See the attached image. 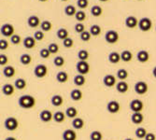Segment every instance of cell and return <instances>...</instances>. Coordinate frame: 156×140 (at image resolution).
I'll list each match as a JSON object with an SVG mask.
<instances>
[{
  "instance_id": "obj_1",
  "label": "cell",
  "mask_w": 156,
  "mask_h": 140,
  "mask_svg": "<svg viewBox=\"0 0 156 140\" xmlns=\"http://www.w3.org/2000/svg\"><path fill=\"white\" fill-rule=\"evenodd\" d=\"M18 104L22 108H25V109H29L35 107L36 105V99L35 97L29 94H24L22 95L19 100H18Z\"/></svg>"
},
{
  "instance_id": "obj_2",
  "label": "cell",
  "mask_w": 156,
  "mask_h": 140,
  "mask_svg": "<svg viewBox=\"0 0 156 140\" xmlns=\"http://www.w3.org/2000/svg\"><path fill=\"white\" fill-rule=\"evenodd\" d=\"M4 126L9 131H15L19 127V121L16 118L9 117V118L6 119L5 122H4Z\"/></svg>"
},
{
  "instance_id": "obj_3",
  "label": "cell",
  "mask_w": 156,
  "mask_h": 140,
  "mask_svg": "<svg viewBox=\"0 0 156 140\" xmlns=\"http://www.w3.org/2000/svg\"><path fill=\"white\" fill-rule=\"evenodd\" d=\"M152 23L150 18H142L138 21V28L143 32H148L151 29Z\"/></svg>"
},
{
  "instance_id": "obj_4",
  "label": "cell",
  "mask_w": 156,
  "mask_h": 140,
  "mask_svg": "<svg viewBox=\"0 0 156 140\" xmlns=\"http://www.w3.org/2000/svg\"><path fill=\"white\" fill-rule=\"evenodd\" d=\"M76 68L80 75H86L90 71V65L86 61H79L76 65Z\"/></svg>"
},
{
  "instance_id": "obj_5",
  "label": "cell",
  "mask_w": 156,
  "mask_h": 140,
  "mask_svg": "<svg viewBox=\"0 0 156 140\" xmlns=\"http://www.w3.org/2000/svg\"><path fill=\"white\" fill-rule=\"evenodd\" d=\"M34 74L37 78L42 79L47 76L48 74V67L45 65H37L34 69Z\"/></svg>"
},
{
  "instance_id": "obj_6",
  "label": "cell",
  "mask_w": 156,
  "mask_h": 140,
  "mask_svg": "<svg viewBox=\"0 0 156 140\" xmlns=\"http://www.w3.org/2000/svg\"><path fill=\"white\" fill-rule=\"evenodd\" d=\"M105 39L108 43L109 44H114L119 40V34L114 30H109L105 35Z\"/></svg>"
},
{
  "instance_id": "obj_7",
  "label": "cell",
  "mask_w": 156,
  "mask_h": 140,
  "mask_svg": "<svg viewBox=\"0 0 156 140\" xmlns=\"http://www.w3.org/2000/svg\"><path fill=\"white\" fill-rule=\"evenodd\" d=\"M1 35L6 37H11L14 35V27L10 23H4L1 26Z\"/></svg>"
},
{
  "instance_id": "obj_8",
  "label": "cell",
  "mask_w": 156,
  "mask_h": 140,
  "mask_svg": "<svg viewBox=\"0 0 156 140\" xmlns=\"http://www.w3.org/2000/svg\"><path fill=\"white\" fill-rule=\"evenodd\" d=\"M135 92L137 94H145L148 92V84L145 81H137L135 85Z\"/></svg>"
},
{
  "instance_id": "obj_9",
  "label": "cell",
  "mask_w": 156,
  "mask_h": 140,
  "mask_svg": "<svg viewBox=\"0 0 156 140\" xmlns=\"http://www.w3.org/2000/svg\"><path fill=\"white\" fill-rule=\"evenodd\" d=\"M144 107V104L142 101H140L138 99H134L130 103V109L134 112H140Z\"/></svg>"
},
{
  "instance_id": "obj_10",
  "label": "cell",
  "mask_w": 156,
  "mask_h": 140,
  "mask_svg": "<svg viewBox=\"0 0 156 140\" xmlns=\"http://www.w3.org/2000/svg\"><path fill=\"white\" fill-rule=\"evenodd\" d=\"M121 107H120V104L117 102V101H114V100H112V101H109L107 105V109L108 111L109 112V113H112V114H114V113H117V112H119Z\"/></svg>"
},
{
  "instance_id": "obj_11",
  "label": "cell",
  "mask_w": 156,
  "mask_h": 140,
  "mask_svg": "<svg viewBox=\"0 0 156 140\" xmlns=\"http://www.w3.org/2000/svg\"><path fill=\"white\" fill-rule=\"evenodd\" d=\"M39 119L43 122H49V121H51L53 119V114L51 113L50 110L44 109V110H42L40 112Z\"/></svg>"
},
{
  "instance_id": "obj_12",
  "label": "cell",
  "mask_w": 156,
  "mask_h": 140,
  "mask_svg": "<svg viewBox=\"0 0 156 140\" xmlns=\"http://www.w3.org/2000/svg\"><path fill=\"white\" fill-rule=\"evenodd\" d=\"M103 83L107 87H113L116 84V78L113 75H106L103 79Z\"/></svg>"
},
{
  "instance_id": "obj_13",
  "label": "cell",
  "mask_w": 156,
  "mask_h": 140,
  "mask_svg": "<svg viewBox=\"0 0 156 140\" xmlns=\"http://www.w3.org/2000/svg\"><path fill=\"white\" fill-rule=\"evenodd\" d=\"M125 25L130 29H133V28L138 25V21L135 16H128L125 19Z\"/></svg>"
},
{
  "instance_id": "obj_14",
  "label": "cell",
  "mask_w": 156,
  "mask_h": 140,
  "mask_svg": "<svg viewBox=\"0 0 156 140\" xmlns=\"http://www.w3.org/2000/svg\"><path fill=\"white\" fill-rule=\"evenodd\" d=\"M136 58L140 63H146L150 59V54L147 51H139L136 54Z\"/></svg>"
},
{
  "instance_id": "obj_15",
  "label": "cell",
  "mask_w": 156,
  "mask_h": 140,
  "mask_svg": "<svg viewBox=\"0 0 156 140\" xmlns=\"http://www.w3.org/2000/svg\"><path fill=\"white\" fill-rule=\"evenodd\" d=\"M36 39L35 37H27L23 39V46L28 49V50H30V49H33L35 46H36Z\"/></svg>"
},
{
  "instance_id": "obj_16",
  "label": "cell",
  "mask_w": 156,
  "mask_h": 140,
  "mask_svg": "<svg viewBox=\"0 0 156 140\" xmlns=\"http://www.w3.org/2000/svg\"><path fill=\"white\" fill-rule=\"evenodd\" d=\"M131 121L134 124H140L144 121V116L141 112H135L131 116Z\"/></svg>"
},
{
  "instance_id": "obj_17",
  "label": "cell",
  "mask_w": 156,
  "mask_h": 140,
  "mask_svg": "<svg viewBox=\"0 0 156 140\" xmlns=\"http://www.w3.org/2000/svg\"><path fill=\"white\" fill-rule=\"evenodd\" d=\"M63 139L64 140H76L77 139V134L75 131L67 129L63 133Z\"/></svg>"
},
{
  "instance_id": "obj_18",
  "label": "cell",
  "mask_w": 156,
  "mask_h": 140,
  "mask_svg": "<svg viewBox=\"0 0 156 140\" xmlns=\"http://www.w3.org/2000/svg\"><path fill=\"white\" fill-rule=\"evenodd\" d=\"M27 24L29 25L31 28H36L38 25H40V20L37 16L32 15L27 19Z\"/></svg>"
},
{
  "instance_id": "obj_19",
  "label": "cell",
  "mask_w": 156,
  "mask_h": 140,
  "mask_svg": "<svg viewBox=\"0 0 156 140\" xmlns=\"http://www.w3.org/2000/svg\"><path fill=\"white\" fill-rule=\"evenodd\" d=\"M129 89V85L128 83L123 81H120L116 84V90L120 93H125Z\"/></svg>"
},
{
  "instance_id": "obj_20",
  "label": "cell",
  "mask_w": 156,
  "mask_h": 140,
  "mask_svg": "<svg viewBox=\"0 0 156 140\" xmlns=\"http://www.w3.org/2000/svg\"><path fill=\"white\" fill-rule=\"evenodd\" d=\"M121 60V54L116 51H112L108 54V61L111 64H118Z\"/></svg>"
},
{
  "instance_id": "obj_21",
  "label": "cell",
  "mask_w": 156,
  "mask_h": 140,
  "mask_svg": "<svg viewBox=\"0 0 156 140\" xmlns=\"http://www.w3.org/2000/svg\"><path fill=\"white\" fill-rule=\"evenodd\" d=\"M51 102L54 107H61L64 103V99L60 94H55L51 97Z\"/></svg>"
},
{
  "instance_id": "obj_22",
  "label": "cell",
  "mask_w": 156,
  "mask_h": 140,
  "mask_svg": "<svg viewBox=\"0 0 156 140\" xmlns=\"http://www.w3.org/2000/svg\"><path fill=\"white\" fill-rule=\"evenodd\" d=\"M66 115L67 118L75 119V118H77V115H78V109L74 107H69L66 110Z\"/></svg>"
},
{
  "instance_id": "obj_23",
  "label": "cell",
  "mask_w": 156,
  "mask_h": 140,
  "mask_svg": "<svg viewBox=\"0 0 156 140\" xmlns=\"http://www.w3.org/2000/svg\"><path fill=\"white\" fill-rule=\"evenodd\" d=\"M84 121L81 119V118H75L72 121V126H73V128L74 129H77V130H80L84 127Z\"/></svg>"
},
{
  "instance_id": "obj_24",
  "label": "cell",
  "mask_w": 156,
  "mask_h": 140,
  "mask_svg": "<svg viewBox=\"0 0 156 140\" xmlns=\"http://www.w3.org/2000/svg\"><path fill=\"white\" fill-rule=\"evenodd\" d=\"M3 75L6 78H12L14 75H15V68L11 65H8L6 67H4L3 69Z\"/></svg>"
},
{
  "instance_id": "obj_25",
  "label": "cell",
  "mask_w": 156,
  "mask_h": 140,
  "mask_svg": "<svg viewBox=\"0 0 156 140\" xmlns=\"http://www.w3.org/2000/svg\"><path fill=\"white\" fill-rule=\"evenodd\" d=\"M70 97L73 101H80L82 98V92L79 89H74L70 93Z\"/></svg>"
},
{
  "instance_id": "obj_26",
  "label": "cell",
  "mask_w": 156,
  "mask_h": 140,
  "mask_svg": "<svg viewBox=\"0 0 156 140\" xmlns=\"http://www.w3.org/2000/svg\"><path fill=\"white\" fill-rule=\"evenodd\" d=\"M14 87L15 86H13V85H11V84H5V85L2 87V93H3V94H5V95H7V96H9V95H11V94H13V93H14Z\"/></svg>"
},
{
  "instance_id": "obj_27",
  "label": "cell",
  "mask_w": 156,
  "mask_h": 140,
  "mask_svg": "<svg viewBox=\"0 0 156 140\" xmlns=\"http://www.w3.org/2000/svg\"><path fill=\"white\" fill-rule=\"evenodd\" d=\"M66 113H64V112L62 111H56L55 113L53 114V120L56 121V122H58V123H61L65 121L66 119Z\"/></svg>"
},
{
  "instance_id": "obj_28",
  "label": "cell",
  "mask_w": 156,
  "mask_h": 140,
  "mask_svg": "<svg viewBox=\"0 0 156 140\" xmlns=\"http://www.w3.org/2000/svg\"><path fill=\"white\" fill-rule=\"evenodd\" d=\"M20 62L22 65H30V63L32 62V57L30 54H27V53H24V54H22L21 57H20Z\"/></svg>"
},
{
  "instance_id": "obj_29",
  "label": "cell",
  "mask_w": 156,
  "mask_h": 140,
  "mask_svg": "<svg viewBox=\"0 0 156 140\" xmlns=\"http://www.w3.org/2000/svg\"><path fill=\"white\" fill-rule=\"evenodd\" d=\"M85 82H86V79H85L84 75H77L74 78V84L77 86H83Z\"/></svg>"
},
{
  "instance_id": "obj_30",
  "label": "cell",
  "mask_w": 156,
  "mask_h": 140,
  "mask_svg": "<svg viewBox=\"0 0 156 140\" xmlns=\"http://www.w3.org/2000/svg\"><path fill=\"white\" fill-rule=\"evenodd\" d=\"M14 86H15V88H17L18 90H23L26 87V80L24 79L19 78L15 80V82H14Z\"/></svg>"
},
{
  "instance_id": "obj_31",
  "label": "cell",
  "mask_w": 156,
  "mask_h": 140,
  "mask_svg": "<svg viewBox=\"0 0 156 140\" xmlns=\"http://www.w3.org/2000/svg\"><path fill=\"white\" fill-rule=\"evenodd\" d=\"M121 58L123 62H130L133 58V54L130 51L125 50L121 53Z\"/></svg>"
},
{
  "instance_id": "obj_32",
  "label": "cell",
  "mask_w": 156,
  "mask_h": 140,
  "mask_svg": "<svg viewBox=\"0 0 156 140\" xmlns=\"http://www.w3.org/2000/svg\"><path fill=\"white\" fill-rule=\"evenodd\" d=\"M56 79H57V81L60 83H65L68 79V75L65 71H60L57 73V75H56Z\"/></svg>"
},
{
  "instance_id": "obj_33",
  "label": "cell",
  "mask_w": 156,
  "mask_h": 140,
  "mask_svg": "<svg viewBox=\"0 0 156 140\" xmlns=\"http://www.w3.org/2000/svg\"><path fill=\"white\" fill-rule=\"evenodd\" d=\"M56 36L59 39H62V40H65L66 38L68 37V31L66 29V28H60V29L57 31L56 33Z\"/></svg>"
},
{
  "instance_id": "obj_34",
  "label": "cell",
  "mask_w": 156,
  "mask_h": 140,
  "mask_svg": "<svg viewBox=\"0 0 156 140\" xmlns=\"http://www.w3.org/2000/svg\"><path fill=\"white\" fill-rule=\"evenodd\" d=\"M65 13H66V15H67V16H74V15H76V13H77V9H76V8L74 6L68 5L65 9Z\"/></svg>"
},
{
  "instance_id": "obj_35",
  "label": "cell",
  "mask_w": 156,
  "mask_h": 140,
  "mask_svg": "<svg viewBox=\"0 0 156 140\" xmlns=\"http://www.w3.org/2000/svg\"><path fill=\"white\" fill-rule=\"evenodd\" d=\"M90 33H91L92 36H94V37L99 36V35H100V33H101V27L99 26L98 24H94V25H92L91 28H90Z\"/></svg>"
},
{
  "instance_id": "obj_36",
  "label": "cell",
  "mask_w": 156,
  "mask_h": 140,
  "mask_svg": "<svg viewBox=\"0 0 156 140\" xmlns=\"http://www.w3.org/2000/svg\"><path fill=\"white\" fill-rule=\"evenodd\" d=\"M117 78L119 79H121V81H123L124 79H126L128 78V72L125 69H119L117 71Z\"/></svg>"
},
{
  "instance_id": "obj_37",
  "label": "cell",
  "mask_w": 156,
  "mask_h": 140,
  "mask_svg": "<svg viewBox=\"0 0 156 140\" xmlns=\"http://www.w3.org/2000/svg\"><path fill=\"white\" fill-rule=\"evenodd\" d=\"M102 12H103V10H102L101 7H99V6H97V5L92 7V9H91V14H92L93 16H94V17L100 16L101 14H102Z\"/></svg>"
},
{
  "instance_id": "obj_38",
  "label": "cell",
  "mask_w": 156,
  "mask_h": 140,
  "mask_svg": "<svg viewBox=\"0 0 156 140\" xmlns=\"http://www.w3.org/2000/svg\"><path fill=\"white\" fill-rule=\"evenodd\" d=\"M78 58L80 61H86L89 58V52L86 50H80L78 52Z\"/></svg>"
},
{
  "instance_id": "obj_39",
  "label": "cell",
  "mask_w": 156,
  "mask_h": 140,
  "mask_svg": "<svg viewBox=\"0 0 156 140\" xmlns=\"http://www.w3.org/2000/svg\"><path fill=\"white\" fill-rule=\"evenodd\" d=\"M40 27H41V30L43 32H48L51 29V23L49 22V21H43L41 23H40Z\"/></svg>"
},
{
  "instance_id": "obj_40",
  "label": "cell",
  "mask_w": 156,
  "mask_h": 140,
  "mask_svg": "<svg viewBox=\"0 0 156 140\" xmlns=\"http://www.w3.org/2000/svg\"><path fill=\"white\" fill-rule=\"evenodd\" d=\"M136 136L138 137V138H145L146 135L148 134L146 129L143 128V127H138L136 130Z\"/></svg>"
},
{
  "instance_id": "obj_41",
  "label": "cell",
  "mask_w": 156,
  "mask_h": 140,
  "mask_svg": "<svg viewBox=\"0 0 156 140\" xmlns=\"http://www.w3.org/2000/svg\"><path fill=\"white\" fill-rule=\"evenodd\" d=\"M103 138V135L101 134V132H99L97 130L95 131H93L90 135V139L91 140H102Z\"/></svg>"
},
{
  "instance_id": "obj_42",
  "label": "cell",
  "mask_w": 156,
  "mask_h": 140,
  "mask_svg": "<svg viewBox=\"0 0 156 140\" xmlns=\"http://www.w3.org/2000/svg\"><path fill=\"white\" fill-rule=\"evenodd\" d=\"M75 18H76V20H77L79 23L83 22L85 19H86V13H85L83 10H79V11H77V13H76Z\"/></svg>"
},
{
  "instance_id": "obj_43",
  "label": "cell",
  "mask_w": 156,
  "mask_h": 140,
  "mask_svg": "<svg viewBox=\"0 0 156 140\" xmlns=\"http://www.w3.org/2000/svg\"><path fill=\"white\" fill-rule=\"evenodd\" d=\"M53 64L55 66L61 67L65 65V59L62 57V56H56V57L53 59Z\"/></svg>"
},
{
  "instance_id": "obj_44",
  "label": "cell",
  "mask_w": 156,
  "mask_h": 140,
  "mask_svg": "<svg viewBox=\"0 0 156 140\" xmlns=\"http://www.w3.org/2000/svg\"><path fill=\"white\" fill-rule=\"evenodd\" d=\"M91 37H92V34L90 33V31H84L83 33L80 34V37L82 41L84 42H87L91 39Z\"/></svg>"
},
{
  "instance_id": "obj_45",
  "label": "cell",
  "mask_w": 156,
  "mask_h": 140,
  "mask_svg": "<svg viewBox=\"0 0 156 140\" xmlns=\"http://www.w3.org/2000/svg\"><path fill=\"white\" fill-rule=\"evenodd\" d=\"M51 53L50 52L49 49L48 48H44V49H42L40 51H39V55H40V57L41 58H43V59H47L50 57V55Z\"/></svg>"
},
{
  "instance_id": "obj_46",
  "label": "cell",
  "mask_w": 156,
  "mask_h": 140,
  "mask_svg": "<svg viewBox=\"0 0 156 140\" xmlns=\"http://www.w3.org/2000/svg\"><path fill=\"white\" fill-rule=\"evenodd\" d=\"M73 44H74V41H73L72 38H70V37H67V38H66L65 40H63V45H64V47L66 48V49L71 48V47L73 46Z\"/></svg>"
},
{
  "instance_id": "obj_47",
  "label": "cell",
  "mask_w": 156,
  "mask_h": 140,
  "mask_svg": "<svg viewBox=\"0 0 156 140\" xmlns=\"http://www.w3.org/2000/svg\"><path fill=\"white\" fill-rule=\"evenodd\" d=\"M49 51L51 53H57L59 51V46L56 44V43H51L48 47Z\"/></svg>"
},
{
  "instance_id": "obj_48",
  "label": "cell",
  "mask_w": 156,
  "mask_h": 140,
  "mask_svg": "<svg viewBox=\"0 0 156 140\" xmlns=\"http://www.w3.org/2000/svg\"><path fill=\"white\" fill-rule=\"evenodd\" d=\"M75 31L77 32V33H79V34H81V33H83L84 31H85V26H84V24L83 23H78L76 25H75Z\"/></svg>"
},
{
  "instance_id": "obj_49",
  "label": "cell",
  "mask_w": 156,
  "mask_h": 140,
  "mask_svg": "<svg viewBox=\"0 0 156 140\" xmlns=\"http://www.w3.org/2000/svg\"><path fill=\"white\" fill-rule=\"evenodd\" d=\"M77 5L80 9H85L87 8L89 5V1L88 0H78L77 1Z\"/></svg>"
},
{
  "instance_id": "obj_50",
  "label": "cell",
  "mask_w": 156,
  "mask_h": 140,
  "mask_svg": "<svg viewBox=\"0 0 156 140\" xmlns=\"http://www.w3.org/2000/svg\"><path fill=\"white\" fill-rule=\"evenodd\" d=\"M10 41L11 43L14 44V45H17L21 42V37L19 35H13L11 37H10Z\"/></svg>"
},
{
  "instance_id": "obj_51",
  "label": "cell",
  "mask_w": 156,
  "mask_h": 140,
  "mask_svg": "<svg viewBox=\"0 0 156 140\" xmlns=\"http://www.w3.org/2000/svg\"><path fill=\"white\" fill-rule=\"evenodd\" d=\"M34 37L37 41L42 40V39L44 38V33H43V31H36L35 34H34Z\"/></svg>"
},
{
  "instance_id": "obj_52",
  "label": "cell",
  "mask_w": 156,
  "mask_h": 140,
  "mask_svg": "<svg viewBox=\"0 0 156 140\" xmlns=\"http://www.w3.org/2000/svg\"><path fill=\"white\" fill-rule=\"evenodd\" d=\"M9 48V42L6 39H0V50L5 51Z\"/></svg>"
},
{
  "instance_id": "obj_53",
  "label": "cell",
  "mask_w": 156,
  "mask_h": 140,
  "mask_svg": "<svg viewBox=\"0 0 156 140\" xmlns=\"http://www.w3.org/2000/svg\"><path fill=\"white\" fill-rule=\"evenodd\" d=\"M8 61H9V59L7 57V55H5V54H0V65H5L8 64Z\"/></svg>"
},
{
  "instance_id": "obj_54",
  "label": "cell",
  "mask_w": 156,
  "mask_h": 140,
  "mask_svg": "<svg viewBox=\"0 0 156 140\" xmlns=\"http://www.w3.org/2000/svg\"><path fill=\"white\" fill-rule=\"evenodd\" d=\"M145 140H156V136L152 133H148L145 136Z\"/></svg>"
},
{
  "instance_id": "obj_55",
  "label": "cell",
  "mask_w": 156,
  "mask_h": 140,
  "mask_svg": "<svg viewBox=\"0 0 156 140\" xmlns=\"http://www.w3.org/2000/svg\"><path fill=\"white\" fill-rule=\"evenodd\" d=\"M152 75H153L154 78H156V66L152 69Z\"/></svg>"
},
{
  "instance_id": "obj_56",
  "label": "cell",
  "mask_w": 156,
  "mask_h": 140,
  "mask_svg": "<svg viewBox=\"0 0 156 140\" xmlns=\"http://www.w3.org/2000/svg\"><path fill=\"white\" fill-rule=\"evenodd\" d=\"M5 140H17L15 137H11V136H9V137H7Z\"/></svg>"
},
{
  "instance_id": "obj_57",
  "label": "cell",
  "mask_w": 156,
  "mask_h": 140,
  "mask_svg": "<svg viewBox=\"0 0 156 140\" xmlns=\"http://www.w3.org/2000/svg\"><path fill=\"white\" fill-rule=\"evenodd\" d=\"M124 140H134V139H132V138H125Z\"/></svg>"
},
{
  "instance_id": "obj_58",
  "label": "cell",
  "mask_w": 156,
  "mask_h": 140,
  "mask_svg": "<svg viewBox=\"0 0 156 140\" xmlns=\"http://www.w3.org/2000/svg\"><path fill=\"white\" fill-rule=\"evenodd\" d=\"M38 1H41V2H45V1H47V0H38Z\"/></svg>"
},
{
  "instance_id": "obj_59",
  "label": "cell",
  "mask_w": 156,
  "mask_h": 140,
  "mask_svg": "<svg viewBox=\"0 0 156 140\" xmlns=\"http://www.w3.org/2000/svg\"><path fill=\"white\" fill-rule=\"evenodd\" d=\"M99 1H102V2H106V1H108V0H99Z\"/></svg>"
},
{
  "instance_id": "obj_60",
  "label": "cell",
  "mask_w": 156,
  "mask_h": 140,
  "mask_svg": "<svg viewBox=\"0 0 156 140\" xmlns=\"http://www.w3.org/2000/svg\"><path fill=\"white\" fill-rule=\"evenodd\" d=\"M61 1H67V0H61Z\"/></svg>"
},
{
  "instance_id": "obj_61",
  "label": "cell",
  "mask_w": 156,
  "mask_h": 140,
  "mask_svg": "<svg viewBox=\"0 0 156 140\" xmlns=\"http://www.w3.org/2000/svg\"><path fill=\"white\" fill-rule=\"evenodd\" d=\"M138 1H141V0H138Z\"/></svg>"
},
{
  "instance_id": "obj_62",
  "label": "cell",
  "mask_w": 156,
  "mask_h": 140,
  "mask_svg": "<svg viewBox=\"0 0 156 140\" xmlns=\"http://www.w3.org/2000/svg\"><path fill=\"white\" fill-rule=\"evenodd\" d=\"M155 30H156V27H155Z\"/></svg>"
}]
</instances>
